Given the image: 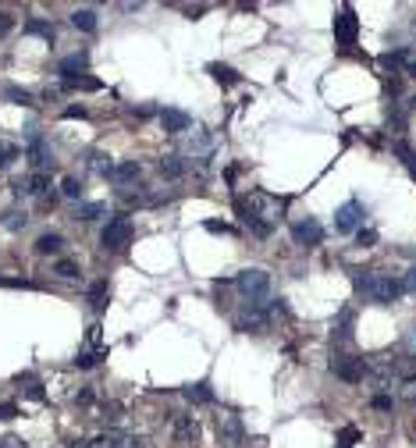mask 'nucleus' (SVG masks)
<instances>
[{
    "label": "nucleus",
    "instance_id": "1",
    "mask_svg": "<svg viewBox=\"0 0 416 448\" xmlns=\"http://www.w3.org/2000/svg\"><path fill=\"white\" fill-rule=\"evenodd\" d=\"M356 292H360L363 299H370V303H395V299L402 295V281L388 278V274H377V271H367L356 278Z\"/></svg>",
    "mask_w": 416,
    "mask_h": 448
},
{
    "label": "nucleus",
    "instance_id": "2",
    "mask_svg": "<svg viewBox=\"0 0 416 448\" xmlns=\"http://www.w3.org/2000/svg\"><path fill=\"white\" fill-rule=\"evenodd\" d=\"M100 242H103L107 253H122V249L132 242V221H128V217H114V221H107V228H103V235H100Z\"/></svg>",
    "mask_w": 416,
    "mask_h": 448
},
{
    "label": "nucleus",
    "instance_id": "3",
    "mask_svg": "<svg viewBox=\"0 0 416 448\" xmlns=\"http://www.w3.org/2000/svg\"><path fill=\"white\" fill-rule=\"evenodd\" d=\"M235 285H239V292L246 299H263L267 292H271V274L260 271V267H249V271H242L239 278H235Z\"/></svg>",
    "mask_w": 416,
    "mask_h": 448
},
{
    "label": "nucleus",
    "instance_id": "4",
    "mask_svg": "<svg viewBox=\"0 0 416 448\" xmlns=\"http://www.w3.org/2000/svg\"><path fill=\"white\" fill-rule=\"evenodd\" d=\"M360 224H363V206L356 203V199L342 203L338 210H335V228H338L342 235H352V231H360Z\"/></svg>",
    "mask_w": 416,
    "mask_h": 448
},
{
    "label": "nucleus",
    "instance_id": "5",
    "mask_svg": "<svg viewBox=\"0 0 416 448\" xmlns=\"http://www.w3.org/2000/svg\"><path fill=\"white\" fill-rule=\"evenodd\" d=\"M356 33H360V22H356L352 8H342L338 18H335V40H338L342 47H352V43H356Z\"/></svg>",
    "mask_w": 416,
    "mask_h": 448
},
{
    "label": "nucleus",
    "instance_id": "6",
    "mask_svg": "<svg viewBox=\"0 0 416 448\" xmlns=\"http://www.w3.org/2000/svg\"><path fill=\"white\" fill-rule=\"evenodd\" d=\"M217 434H221L224 445H242V438H246L242 420H239L235 413H221V416H217Z\"/></svg>",
    "mask_w": 416,
    "mask_h": 448
},
{
    "label": "nucleus",
    "instance_id": "7",
    "mask_svg": "<svg viewBox=\"0 0 416 448\" xmlns=\"http://www.w3.org/2000/svg\"><path fill=\"white\" fill-rule=\"evenodd\" d=\"M331 370H335L342 381H349V384L363 381V374H367L363 360H352V356H338V360H331Z\"/></svg>",
    "mask_w": 416,
    "mask_h": 448
},
{
    "label": "nucleus",
    "instance_id": "8",
    "mask_svg": "<svg viewBox=\"0 0 416 448\" xmlns=\"http://www.w3.org/2000/svg\"><path fill=\"white\" fill-rule=\"evenodd\" d=\"M171 431H174V441H182V445H192L199 438V424L192 420V416H185V413L171 416Z\"/></svg>",
    "mask_w": 416,
    "mask_h": 448
},
{
    "label": "nucleus",
    "instance_id": "9",
    "mask_svg": "<svg viewBox=\"0 0 416 448\" xmlns=\"http://www.w3.org/2000/svg\"><path fill=\"white\" fill-rule=\"evenodd\" d=\"M292 238H295V242H299V246H320L324 228H320L313 217H306V221H299V224L292 228Z\"/></svg>",
    "mask_w": 416,
    "mask_h": 448
},
{
    "label": "nucleus",
    "instance_id": "10",
    "mask_svg": "<svg viewBox=\"0 0 416 448\" xmlns=\"http://www.w3.org/2000/svg\"><path fill=\"white\" fill-rule=\"evenodd\" d=\"M93 448H142V441L135 434H125V431H107L93 441Z\"/></svg>",
    "mask_w": 416,
    "mask_h": 448
},
{
    "label": "nucleus",
    "instance_id": "11",
    "mask_svg": "<svg viewBox=\"0 0 416 448\" xmlns=\"http://www.w3.org/2000/svg\"><path fill=\"white\" fill-rule=\"evenodd\" d=\"M160 125H164V132H189L192 128V117L185 110H178V107H167L160 114Z\"/></svg>",
    "mask_w": 416,
    "mask_h": 448
},
{
    "label": "nucleus",
    "instance_id": "12",
    "mask_svg": "<svg viewBox=\"0 0 416 448\" xmlns=\"http://www.w3.org/2000/svg\"><path fill=\"white\" fill-rule=\"evenodd\" d=\"M139 164L135 160H125V164H114L110 171H107V178H110V182H117V185H125V182H135V178H139Z\"/></svg>",
    "mask_w": 416,
    "mask_h": 448
},
{
    "label": "nucleus",
    "instance_id": "13",
    "mask_svg": "<svg viewBox=\"0 0 416 448\" xmlns=\"http://www.w3.org/2000/svg\"><path fill=\"white\" fill-rule=\"evenodd\" d=\"M61 246H65V238L57 235V231H47V235H40V238H36V253H43V256L61 253Z\"/></svg>",
    "mask_w": 416,
    "mask_h": 448
},
{
    "label": "nucleus",
    "instance_id": "14",
    "mask_svg": "<svg viewBox=\"0 0 416 448\" xmlns=\"http://www.w3.org/2000/svg\"><path fill=\"white\" fill-rule=\"evenodd\" d=\"M85 65H89V53H72V57H65V61H61V75H65V82H68V78H75V72H85Z\"/></svg>",
    "mask_w": 416,
    "mask_h": 448
},
{
    "label": "nucleus",
    "instance_id": "15",
    "mask_svg": "<svg viewBox=\"0 0 416 448\" xmlns=\"http://www.w3.org/2000/svg\"><path fill=\"white\" fill-rule=\"evenodd\" d=\"M185 399H189V402H199V406H206V402H214V392H210V384H206V381H199V384L185 388Z\"/></svg>",
    "mask_w": 416,
    "mask_h": 448
},
{
    "label": "nucleus",
    "instance_id": "16",
    "mask_svg": "<svg viewBox=\"0 0 416 448\" xmlns=\"http://www.w3.org/2000/svg\"><path fill=\"white\" fill-rule=\"evenodd\" d=\"M107 281H97V285H89V303H93L97 310H103L107 306Z\"/></svg>",
    "mask_w": 416,
    "mask_h": 448
},
{
    "label": "nucleus",
    "instance_id": "17",
    "mask_svg": "<svg viewBox=\"0 0 416 448\" xmlns=\"http://www.w3.org/2000/svg\"><path fill=\"white\" fill-rule=\"evenodd\" d=\"M72 25L82 28V33H93V28H97V15L93 11H75L72 15Z\"/></svg>",
    "mask_w": 416,
    "mask_h": 448
},
{
    "label": "nucleus",
    "instance_id": "18",
    "mask_svg": "<svg viewBox=\"0 0 416 448\" xmlns=\"http://www.w3.org/2000/svg\"><path fill=\"white\" fill-rule=\"evenodd\" d=\"M210 75H214L217 82H224V85H235V82H239V72L228 68V65H210Z\"/></svg>",
    "mask_w": 416,
    "mask_h": 448
},
{
    "label": "nucleus",
    "instance_id": "19",
    "mask_svg": "<svg viewBox=\"0 0 416 448\" xmlns=\"http://www.w3.org/2000/svg\"><path fill=\"white\" fill-rule=\"evenodd\" d=\"M28 192H33V196H47L50 192V178L43 171H36L33 178H28Z\"/></svg>",
    "mask_w": 416,
    "mask_h": 448
},
{
    "label": "nucleus",
    "instance_id": "20",
    "mask_svg": "<svg viewBox=\"0 0 416 448\" xmlns=\"http://www.w3.org/2000/svg\"><path fill=\"white\" fill-rule=\"evenodd\" d=\"M103 210H107L103 203H82V206H78V221H97Z\"/></svg>",
    "mask_w": 416,
    "mask_h": 448
},
{
    "label": "nucleus",
    "instance_id": "21",
    "mask_svg": "<svg viewBox=\"0 0 416 448\" xmlns=\"http://www.w3.org/2000/svg\"><path fill=\"white\" fill-rule=\"evenodd\" d=\"M402 61H409V53H406V50H395V53H384V57H381V65L388 68L392 75H395V68H399Z\"/></svg>",
    "mask_w": 416,
    "mask_h": 448
},
{
    "label": "nucleus",
    "instance_id": "22",
    "mask_svg": "<svg viewBox=\"0 0 416 448\" xmlns=\"http://www.w3.org/2000/svg\"><path fill=\"white\" fill-rule=\"evenodd\" d=\"M53 274H61V278H78V263H75V260H57V263H53Z\"/></svg>",
    "mask_w": 416,
    "mask_h": 448
},
{
    "label": "nucleus",
    "instance_id": "23",
    "mask_svg": "<svg viewBox=\"0 0 416 448\" xmlns=\"http://www.w3.org/2000/svg\"><path fill=\"white\" fill-rule=\"evenodd\" d=\"M182 171H185V167H182V160H178V157H164V160H160V174H167V178H178Z\"/></svg>",
    "mask_w": 416,
    "mask_h": 448
},
{
    "label": "nucleus",
    "instance_id": "24",
    "mask_svg": "<svg viewBox=\"0 0 416 448\" xmlns=\"http://www.w3.org/2000/svg\"><path fill=\"white\" fill-rule=\"evenodd\" d=\"M18 154H22V149L15 142H0V167H8L11 160H18Z\"/></svg>",
    "mask_w": 416,
    "mask_h": 448
},
{
    "label": "nucleus",
    "instance_id": "25",
    "mask_svg": "<svg viewBox=\"0 0 416 448\" xmlns=\"http://www.w3.org/2000/svg\"><path fill=\"white\" fill-rule=\"evenodd\" d=\"M25 33H33V36H43L47 43L53 40V25H43V22H28L25 25Z\"/></svg>",
    "mask_w": 416,
    "mask_h": 448
},
{
    "label": "nucleus",
    "instance_id": "26",
    "mask_svg": "<svg viewBox=\"0 0 416 448\" xmlns=\"http://www.w3.org/2000/svg\"><path fill=\"white\" fill-rule=\"evenodd\" d=\"M210 142H214V139L206 135L203 128H196V132L189 135V149H210Z\"/></svg>",
    "mask_w": 416,
    "mask_h": 448
},
{
    "label": "nucleus",
    "instance_id": "27",
    "mask_svg": "<svg viewBox=\"0 0 416 448\" xmlns=\"http://www.w3.org/2000/svg\"><path fill=\"white\" fill-rule=\"evenodd\" d=\"M28 157H33V164H36V167H43V164H47V149H43V142H40V139H33V146H28Z\"/></svg>",
    "mask_w": 416,
    "mask_h": 448
},
{
    "label": "nucleus",
    "instance_id": "28",
    "mask_svg": "<svg viewBox=\"0 0 416 448\" xmlns=\"http://www.w3.org/2000/svg\"><path fill=\"white\" fill-rule=\"evenodd\" d=\"M395 154H399V157L406 160V167H409V171L416 174V154H413V149H409L406 142H399V146H395Z\"/></svg>",
    "mask_w": 416,
    "mask_h": 448
},
{
    "label": "nucleus",
    "instance_id": "29",
    "mask_svg": "<svg viewBox=\"0 0 416 448\" xmlns=\"http://www.w3.org/2000/svg\"><path fill=\"white\" fill-rule=\"evenodd\" d=\"M61 189H65V196H68V199H78V196H82V182H78V178H65Z\"/></svg>",
    "mask_w": 416,
    "mask_h": 448
},
{
    "label": "nucleus",
    "instance_id": "30",
    "mask_svg": "<svg viewBox=\"0 0 416 448\" xmlns=\"http://www.w3.org/2000/svg\"><path fill=\"white\" fill-rule=\"evenodd\" d=\"M18 384H28V395H33V399H43V384H40L36 377H22V374H18Z\"/></svg>",
    "mask_w": 416,
    "mask_h": 448
},
{
    "label": "nucleus",
    "instance_id": "31",
    "mask_svg": "<svg viewBox=\"0 0 416 448\" xmlns=\"http://www.w3.org/2000/svg\"><path fill=\"white\" fill-rule=\"evenodd\" d=\"M356 441H360V431H356V427H345L342 438H338V448H352Z\"/></svg>",
    "mask_w": 416,
    "mask_h": 448
},
{
    "label": "nucleus",
    "instance_id": "32",
    "mask_svg": "<svg viewBox=\"0 0 416 448\" xmlns=\"http://www.w3.org/2000/svg\"><path fill=\"white\" fill-rule=\"evenodd\" d=\"M4 97H8V100H15V103H33V97H28L25 89H15V85H11V89H4Z\"/></svg>",
    "mask_w": 416,
    "mask_h": 448
},
{
    "label": "nucleus",
    "instance_id": "33",
    "mask_svg": "<svg viewBox=\"0 0 416 448\" xmlns=\"http://www.w3.org/2000/svg\"><path fill=\"white\" fill-rule=\"evenodd\" d=\"M15 416H18L15 402H0V420H15Z\"/></svg>",
    "mask_w": 416,
    "mask_h": 448
},
{
    "label": "nucleus",
    "instance_id": "34",
    "mask_svg": "<svg viewBox=\"0 0 416 448\" xmlns=\"http://www.w3.org/2000/svg\"><path fill=\"white\" fill-rule=\"evenodd\" d=\"M374 242H377V231H370V228L363 231L360 228V246H374Z\"/></svg>",
    "mask_w": 416,
    "mask_h": 448
},
{
    "label": "nucleus",
    "instance_id": "35",
    "mask_svg": "<svg viewBox=\"0 0 416 448\" xmlns=\"http://www.w3.org/2000/svg\"><path fill=\"white\" fill-rule=\"evenodd\" d=\"M0 448H28L22 438H0Z\"/></svg>",
    "mask_w": 416,
    "mask_h": 448
},
{
    "label": "nucleus",
    "instance_id": "36",
    "mask_svg": "<svg viewBox=\"0 0 416 448\" xmlns=\"http://www.w3.org/2000/svg\"><path fill=\"white\" fill-rule=\"evenodd\" d=\"M402 292H416V267H413V271L406 274V281H402Z\"/></svg>",
    "mask_w": 416,
    "mask_h": 448
},
{
    "label": "nucleus",
    "instance_id": "37",
    "mask_svg": "<svg viewBox=\"0 0 416 448\" xmlns=\"http://www.w3.org/2000/svg\"><path fill=\"white\" fill-rule=\"evenodd\" d=\"M206 231H221V235H231V228H228V224H221V221H206Z\"/></svg>",
    "mask_w": 416,
    "mask_h": 448
},
{
    "label": "nucleus",
    "instance_id": "38",
    "mask_svg": "<svg viewBox=\"0 0 416 448\" xmlns=\"http://www.w3.org/2000/svg\"><path fill=\"white\" fill-rule=\"evenodd\" d=\"M374 409H392V399L388 395H374Z\"/></svg>",
    "mask_w": 416,
    "mask_h": 448
},
{
    "label": "nucleus",
    "instance_id": "39",
    "mask_svg": "<svg viewBox=\"0 0 416 448\" xmlns=\"http://www.w3.org/2000/svg\"><path fill=\"white\" fill-rule=\"evenodd\" d=\"M11 25H15V22H11V15H4V11H0V36H4Z\"/></svg>",
    "mask_w": 416,
    "mask_h": 448
},
{
    "label": "nucleus",
    "instance_id": "40",
    "mask_svg": "<svg viewBox=\"0 0 416 448\" xmlns=\"http://www.w3.org/2000/svg\"><path fill=\"white\" fill-rule=\"evenodd\" d=\"M68 448H93V441H85V438H72Z\"/></svg>",
    "mask_w": 416,
    "mask_h": 448
},
{
    "label": "nucleus",
    "instance_id": "41",
    "mask_svg": "<svg viewBox=\"0 0 416 448\" xmlns=\"http://www.w3.org/2000/svg\"><path fill=\"white\" fill-rule=\"evenodd\" d=\"M65 117H85V110H82V107H68Z\"/></svg>",
    "mask_w": 416,
    "mask_h": 448
},
{
    "label": "nucleus",
    "instance_id": "42",
    "mask_svg": "<svg viewBox=\"0 0 416 448\" xmlns=\"http://www.w3.org/2000/svg\"><path fill=\"white\" fill-rule=\"evenodd\" d=\"M409 75H416V57H409Z\"/></svg>",
    "mask_w": 416,
    "mask_h": 448
},
{
    "label": "nucleus",
    "instance_id": "43",
    "mask_svg": "<svg viewBox=\"0 0 416 448\" xmlns=\"http://www.w3.org/2000/svg\"><path fill=\"white\" fill-rule=\"evenodd\" d=\"M413 110H416V97H413Z\"/></svg>",
    "mask_w": 416,
    "mask_h": 448
},
{
    "label": "nucleus",
    "instance_id": "44",
    "mask_svg": "<svg viewBox=\"0 0 416 448\" xmlns=\"http://www.w3.org/2000/svg\"><path fill=\"white\" fill-rule=\"evenodd\" d=\"M413 342H416V331H413Z\"/></svg>",
    "mask_w": 416,
    "mask_h": 448
}]
</instances>
